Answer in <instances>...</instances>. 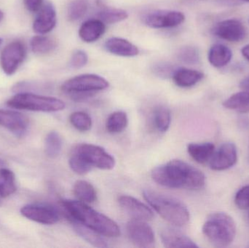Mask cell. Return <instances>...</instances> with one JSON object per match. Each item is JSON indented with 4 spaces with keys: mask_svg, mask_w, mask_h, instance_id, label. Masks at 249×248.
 <instances>
[{
    "mask_svg": "<svg viewBox=\"0 0 249 248\" xmlns=\"http://www.w3.org/2000/svg\"><path fill=\"white\" fill-rule=\"evenodd\" d=\"M73 229H74L77 235L80 236L83 240H86L87 243L91 246L96 248H107V244L105 241V239L102 237L99 233L95 231L94 230L89 228L85 226L84 224L77 221V220L69 218Z\"/></svg>",
    "mask_w": 249,
    "mask_h": 248,
    "instance_id": "cell-21",
    "label": "cell"
},
{
    "mask_svg": "<svg viewBox=\"0 0 249 248\" xmlns=\"http://www.w3.org/2000/svg\"><path fill=\"white\" fill-rule=\"evenodd\" d=\"M33 23V30L39 34L49 33L56 25V11L51 3L41 7Z\"/></svg>",
    "mask_w": 249,
    "mask_h": 248,
    "instance_id": "cell-16",
    "label": "cell"
},
{
    "mask_svg": "<svg viewBox=\"0 0 249 248\" xmlns=\"http://www.w3.org/2000/svg\"><path fill=\"white\" fill-rule=\"evenodd\" d=\"M235 203L239 209H249V185L244 186L237 192Z\"/></svg>",
    "mask_w": 249,
    "mask_h": 248,
    "instance_id": "cell-37",
    "label": "cell"
},
{
    "mask_svg": "<svg viewBox=\"0 0 249 248\" xmlns=\"http://www.w3.org/2000/svg\"><path fill=\"white\" fill-rule=\"evenodd\" d=\"M177 58L181 62L186 64H197L200 61L198 50L195 47L185 46L181 48L177 53Z\"/></svg>",
    "mask_w": 249,
    "mask_h": 248,
    "instance_id": "cell-34",
    "label": "cell"
},
{
    "mask_svg": "<svg viewBox=\"0 0 249 248\" xmlns=\"http://www.w3.org/2000/svg\"><path fill=\"white\" fill-rule=\"evenodd\" d=\"M20 214L31 221L45 225L56 224L60 219L56 208L45 203L28 204L22 207Z\"/></svg>",
    "mask_w": 249,
    "mask_h": 248,
    "instance_id": "cell-9",
    "label": "cell"
},
{
    "mask_svg": "<svg viewBox=\"0 0 249 248\" xmlns=\"http://www.w3.org/2000/svg\"><path fill=\"white\" fill-rule=\"evenodd\" d=\"M213 33L228 42H239L247 36V29L240 20L227 19L215 26Z\"/></svg>",
    "mask_w": 249,
    "mask_h": 248,
    "instance_id": "cell-13",
    "label": "cell"
},
{
    "mask_svg": "<svg viewBox=\"0 0 249 248\" xmlns=\"http://www.w3.org/2000/svg\"><path fill=\"white\" fill-rule=\"evenodd\" d=\"M70 120L74 128L82 132L89 131L92 127L91 118L86 112H74L70 116Z\"/></svg>",
    "mask_w": 249,
    "mask_h": 248,
    "instance_id": "cell-33",
    "label": "cell"
},
{
    "mask_svg": "<svg viewBox=\"0 0 249 248\" xmlns=\"http://www.w3.org/2000/svg\"><path fill=\"white\" fill-rule=\"evenodd\" d=\"M62 149V139L56 131H51L45 138V154L51 158H55L59 155Z\"/></svg>",
    "mask_w": 249,
    "mask_h": 248,
    "instance_id": "cell-30",
    "label": "cell"
},
{
    "mask_svg": "<svg viewBox=\"0 0 249 248\" xmlns=\"http://www.w3.org/2000/svg\"><path fill=\"white\" fill-rule=\"evenodd\" d=\"M17 187L16 177L13 171L6 168H0V198H5L16 192Z\"/></svg>",
    "mask_w": 249,
    "mask_h": 248,
    "instance_id": "cell-27",
    "label": "cell"
},
{
    "mask_svg": "<svg viewBox=\"0 0 249 248\" xmlns=\"http://www.w3.org/2000/svg\"><path fill=\"white\" fill-rule=\"evenodd\" d=\"M26 50L20 41L10 42L3 49L0 56V64L4 74H14L26 58Z\"/></svg>",
    "mask_w": 249,
    "mask_h": 248,
    "instance_id": "cell-8",
    "label": "cell"
},
{
    "mask_svg": "<svg viewBox=\"0 0 249 248\" xmlns=\"http://www.w3.org/2000/svg\"><path fill=\"white\" fill-rule=\"evenodd\" d=\"M184 13L176 10H158L148 13L144 16L143 22L152 29H168L177 27L184 23Z\"/></svg>",
    "mask_w": 249,
    "mask_h": 248,
    "instance_id": "cell-10",
    "label": "cell"
},
{
    "mask_svg": "<svg viewBox=\"0 0 249 248\" xmlns=\"http://www.w3.org/2000/svg\"><path fill=\"white\" fill-rule=\"evenodd\" d=\"M241 53H242L243 56L249 61V45H246L241 50Z\"/></svg>",
    "mask_w": 249,
    "mask_h": 248,
    "instance_id": "cell-41",
    "label": "cell"
},
{
    "mask_svg": "<svg viewBox=\"0 0 249 248\" xmlns=\"http://www.w3.org/2000/svg\"><path fill=\"white\" fill-rule=\"evenodd\" d=\"M130 241L139 248H152L155 243V234L150 226L145 221L133 219L126 227Z\"/></svg>",
    "mask_w": 249,
    "mask_h": 248,
    "instance_id": "cell-11",
    "label": "cell"
},
{
    "mask_svg": "<svg viewBox=\"0 0 249 248\" xmlns=\"http://www.w3.org/2000/svg\"><path fill=\"white\" fill-rule=\"evenodd\" d=\"M105 48L108 52L118 56L134 57L139 53V48L136 45L123 38H109L105 42Z\"/></svg>",
    "mask_w": 249,
    "mask_h": 248,
    "instance_id": "cell-19",
    "label": "cell"
},
{
    "mask_svg": "<svg viewBox=\"0 0 249 248\" xmlns=\"http://www.w3.org/2000/svg\"><path fill=\"white\" fill-rule=\"evenodd\" d=\"M1 43H2V39H0V45H1Z\"/></svg>",
    "mask_w": 249,
    "mask_h": 248,
    "instance_id": "cell-44",
    "label": "cell"
},
{
    "mask_svg": "<svg viewBox=\"0 0 249 248\" xmlns=\"http://www.w3.org/2000/svg\"><path fill=\"white\" fill-rule=\"evenodd\" d=\"M121 208L133 218L142 221H150L153 218L154 213L147 205L139 199L127 195H123L118 198Z\"/></svg>",
    "mask_w": 249,
    "mask_h": 248,
    "instance_id": "cell-14",
    "label": "cell"
},
{
    "mask_svg": "<svg viewBox=\"0 0 249 248\" xmlns=\"http://www.w3.org/2000/svg\"><path fill=\"white\" fill-rule=\"evenodd\" d=\"M109 82L97 74H86L67 80L61 85V90L74 99H83L96 92L108 88Z\"/></svg>",
    "mask_w": 249,
    "mask_h": 248,
    "instance_id": "cell-6",
    "label": "cell"
},
{
    "mask_svg": "<svg viewBox=\"0 0 249 248\" xmlns=\"http://www.w3.org/2000/svg\"><path fill=\"white\" fill-rule=\"evenodd\" d=\"M106 32V24L100 19H90L83 23L79 29V36L83 42L90 43L102 37Z\"/></svg>",
    "mask_w": 249,
    "mask_h": 248,
    "instance_id": "cell-18",
    "label": "cell"
},
{
    "mask_svg": "<svg viewBox=\"0 0 249 248\" xmlns=\"http://www.w3.org/2000/svg\"><path fill=\"white\" fill-rule=\"evenodd\" d=\"M89 62V56L85 51L77 50L71 55L70 66L74 69L83 68Z\"/></svg>",
    "mask_w": 249,
    "mask_h": 248,
    "instance_id": "cell-36",
    "label": "cell"
},
{
    "mask_svg": "<svg viewBox=\"0 0 249 248\" xmlns=\"http://www.w3.org/2000/svg\"><path fill=\"white\" fill-rule=\"evenodd\" d=\"M0 126L7 128L18 136H22L27 131L29 119L19 112L0 109Z\"/></svg>",
    "mask_w": 249,
    "mask_h": 248,
    "instance_id": "cell-15",
    "label": "cell"
},
{
    "mask_svg": "<svg viewBox=\"0 0 249 248\" xmlns=\"http://www.w3.org/2000/svg\"><path fill=\"white\" fill-rule=\"evenodd\" d=\"M128 124L127 115L124 112H115L108 117L106 122L107 131L112 134L123 132Z\"/></svg>",
    "mask_w": 249,
    "mask_h": 248,
    "instance_id": "cell-29",
    "label": "cell"
},
{
    "mask_svg": "<svg viewBox=\"0 0 249 248\" xmlns=\"http://www.w3.org/2000/svg\"><path fill=\"white\" fill-rule=\"evenodd\" d=\"M4 165H5V163H4L3 160H0V168H1V167H4Z\"/></svg>",
    "mask_w": 249,
    "mask_h": 248,
    "instance_id": "cell-42",
    "label": "cell"
},
{
    "mask_svg": "<svg viewBox=\"0 0 249 248\" xmlns=\"http://www.w3.org/2000/svg\"><path fill=\"white\" fill-rule=\"evenodd\" d=\"M69 164L71 170L78 175H85L89 173L93 167L86 161L83 157H80L76 153L72 152Z\"/></svg>",
    "mask_w": 249,
    "mask_h": 248,
    "instance_id": "cell-35",
    "label": "cell"
},
{
    "mask_svg": "<svg viewBox=\"0 0 249 248\" xmlns=\"http://www.w3.org/2000/svg\"><path fill=\"white\" fill-rule=\"evenodd\" d=\"M223 106L239 113H249V90H243L232 95L224 101Z\"/></svg>",
    "mask_w": 249,
    "mask_h": 248,
    "instance_id": "cell-24",
    "label": "cell"
},
{
    "mask_svg": "<svg viewBox=\"0 0 249 248\" xmlns=\"http://www.w3.org/2000/svg\"><path fill=\"white\" fill-rule=\"evenodd\" d=\"M175 70L172 64H168L167 62L158 63L153 67L154 73L156 75L161 77H165V78L173 76Z\"/></svg>",
    "mask_w": 249,
    "mask_h": 248,
    "instance_id": "cell-38",
    "label": "cell"
},
{
    "mask_svg": "<svg viewBox=\"0 0 249 248\" xmlns=\"http://www.w3.org/2000/svg\"><path fill=\"white\" fill-rule=\"evenodd\" d=\"M143 196L149 205L169 224L180 227L190 221L188 209L178 199L152 190L143 191Z\"/></svg>",
    "mask_w": 249,
    "mask_h": 248,
    "instance_id": "cell-3",
    "label": "cell"
},
{
    "mask_svg": "<svg viewBox=\"0 0 249 248\" xmlns=\"http://www.w3.org/2000/svg\"><path fill=\"white\" fill-rule=\"evenodd\" d=\"M204 74L197 70L187 68H177L173 74L172 78L176 85L180 87H190L201 81Z\"/></svg>",
    "mask_w": 249,
    "mask_h": 248,
    "instance_id": "cell-20",
    "label": "cell"
},
{
    "mask_svg": "<svg viewBox=\"0 0 249 248\" xmlns=\"http://www.w3.org/2000/svg\"><path fill=\"white\" fill-rule=\"evenodd\" d=\"M30 45L34 53L45 55L53 52L57 48V42L50 36L38 35L32 37Z\"/></svg>",
    "mask_w": 249,
    "mask_h": 248,
    "instance_id": "cell-26",
    "label": "cell"
},
{
    "mask_svg": "<svg viewBox=\"0 0 249 248\" xmlns=\"http://www.w3.org/2000/svg\"><path fill=\"white\" fill-rule=\"evenodd\" d=\"M238 160L236 146L233 143L228 142L222 144L219 149L213 153L209 165L215 171H222L233 167Z\"/></svg>",
    "mask_w": 249,
    "mask_h": 248,
    "instance_id": "cell-12",
    "label": "cell"
},
{
    "mask_svg": "<svg viewBox=\"0 0 249 248\" xmlns=\"http://www.w3.org/2000/svg\"><path fill=\"white\" fill-rule=\"evenodd\" d=\"M160 238L165 248H197L193 240L175 229L165 227L160 231Z\"/></svg>",
    "mask_w": 249,
    "mask_h": 248,
    "instance_id": "cell-17",
    "label": "cell"
},
{
    "mask_svg": "<svg viewBox=\"0 0 249 248\" xmlns=\"http://www.w3.org/2000/svg\"><path fill=\"white\" fill-rule=\"evenodd\" d=\"M152 120L155 128L159 132H166L171 125V116L169 109L163 106L155 108L152 116Z\"/></svg>",
    "mask_w": 249,
    "mask_h": 248,
    "instance_id": "cell-28",
    "label": "cell"
},
{
    "mask_svg": "<svg viewBox=\"0 0 249 248\" xmlns=\"http://www.w3.org/2000/svg\"><path fill=\"white\" fill-rule=\"evenodd\" d=\"M232 52L226 45L216 44L212 46L208 54L209 63L216 68H222L231 62Z\"/></svg>",
    "mask_w": 249,
    "mask_h": 248,
    "instance_id": "cell-22",
    "label": "cell"
},
{
    "mask_svg": "<svg viewBox=\"0 0 249 248\" xmlns=\"http://www.w3.org/2000/svg\"><path fill=\"white\" fill-rule=\"evenodd\" d=\"M77 199L85 203H93L97 199V194L93 185L86 181H77L73 189Z\"/></svg>",
    "mask_w": 249,
    "mask_h": 248,
    "instance_id": "cell-25",
    "label": "cell"
},
{
    "mask_svg": "<svg viewBox=\"0 0 249 248\" xmlns=\"http://www.w3.org/2000/svg\"><path fill=\"white\" fill-rule=\"evenodd\" d=\"M187 151L195 161L204 164L212 158L215 151V147L212 143L190 144L187 147Z\"/></svg>",
    "mask_w": 249,
    "mask_h": 248,
    "instance_id": "cell-23",
    "label": "cell"
},
{
    "mask_svg": "<svg viewBox=\"0 0 249 248\" xmlns=\"http://www.w3.org/2000/svg\"><path fill=\"white\" fill-rule=\"evenodd\" d=\"M7 105L16 109L42 112H59L65 108L64 102L56 98L26 92L17 93L7 100Z\"/></svg>",
    "mask_w": 249,
    "mask_h": 248,
    "instance_id": "cell-5",
    "label": "cell"
},
{
    "mask_svg": "<svg viewBox=\"0 0 249 248\" xmlns=\"http://www.w3.org/2000/svg\"><path fill=\"white\" fill-rule=\"evenodd\" d=\"M158 184L171 189L198 190L204 186L206 177L198 169L179 160L158 166L151 173Z\"/></svg>",
    "mask_w": 249,
    "mask_h": 248,
    "instance_id": "cell-1",
    "label": "cell"
},
{
    "mask_svg": "<svg viewBox=\"0 0 249 248\" xmlns=\"http://www.w3.org/2000/svg\"><path fill=\"white\" fill-rule=\"evenodd\" d=\"M3 17H4V14H3L2 12L0 10V21L2 20Z\"/></svg>",
    "mask_w": 249,
    "mask_h": 248,
    "instance_id": "cell-43",
    "label": "cell"
},
{
    "mask_svg": "<svg viewBox=\"0 0 249 248\" xmlns=\"http://www.w3.org/2000/svg\"><path fill=\"white\" fill-rule=\"evenodd\" d=\"M242 1H246V2H249V0H242Z\"/></svg>",
    "mask_w": 249,
    "mask_h": 248,
    "instance_id": "cell-45",
    "label": "cell"
},
{
    "mask_svg": "<svg viewBox=\"0 0 249 248\" xmlns=\"http://www.w3.org/2000/svg\"><path fill=\"white\" fill-rule=\"evenodd\" d=\"M89 8V0H72L67 7V17L70 21L81 19Z\"/></svg>",
    "mask_w": 249,
    "mask_h": 248,
    "instance_id": "cell-32",
    "label": "cell"
},
{
    "mask_svg": "<svg viewBox=\"0 0 249 248\" xmlns=\"http://www.w3.org/2000/svg\"><path fill=\"white\" fill-rule=\"evenodd\" d=\"M25 7L31 13H36L42 7L43 0H23Z\"/></svg>",
    "mask_w": 249,
    "mask_h": 248,
    "instance_id": "cell-39",
    "label": "cell"
},
{
    "mask_svg": "<svg viewBox=\"0 0 249 248\" xmlns=\"http://www.w3.org/2000/svg\"><path fill=\"white\" fill-rule=\"evenodd\" d=\"M61 205L68 218L77 220L101 235L108 237H118L121 235V229L117 223L85 202L65 199L61 201Z\"/></svg>",
    "mask_w": 249,
    "mask_h": 248,
    "instance_id": "cell-2",
    "label": "cell"
},
{
    "mask_svg": "<svg viewBox=\"0 0 249 248\" xmlns=\"http://www.w3.org/2000/svg\"><path fill=\"white\" fill-rule=\"evenodd\" d=\"M72 152L83 157L93 167L101 170H112L115 166V160L105 149L93 144H81L76 146Z\"/></svg>",
    "mask_w": 249,
    "mask_h": 248,
    "instance_id": "cell-7",
    "label": "cell"
},
{
    "mask_svg": "<svg viewBox=\"0 0 249 248\" xmlns=\"http://www.w3.org/2000/svg\"><path fill=\"white\" fill-rule=\"evenodd\" d=\"M236 224L225 213L211 214L203 227L205 237L216 247H227L235 240Z\"/></svg>",
    "mask_w": 249,
    "mask_h": 248,
    "instance_id": "cell-4",
    "label": "cell"
},
{
    "mask_svg": "<svg viewBox=\"0 0 249 248\" xmlns=\"http://www.w3.org/2000/svg\"><path fill=\"white\" fill-rule=\"evenodd\" d=\"M97 16L105 24H115L127 19L128 14L122 9L105 8L99 12Z\"/></svg>",
    "mask_w": 249,
    "mask_h": 248,
    "instance_id": "cell-31",
    "label": "cell"
},
{
    "mask_svg": "<svg viewBox=\"0 0 249 248\" xmlns=\"http://www.w3.org/2000/svg\"><path fill=\"white\" fill-rule=\"evenodd\" d=\"M240 87L243 90H249V77L244 79L240 83Z\"/></svg>",
    "mask_w": 249,
    "mask_h": 248,
    "instance_id": "cell-40",
    "label": "cell"
}]
</instances>
